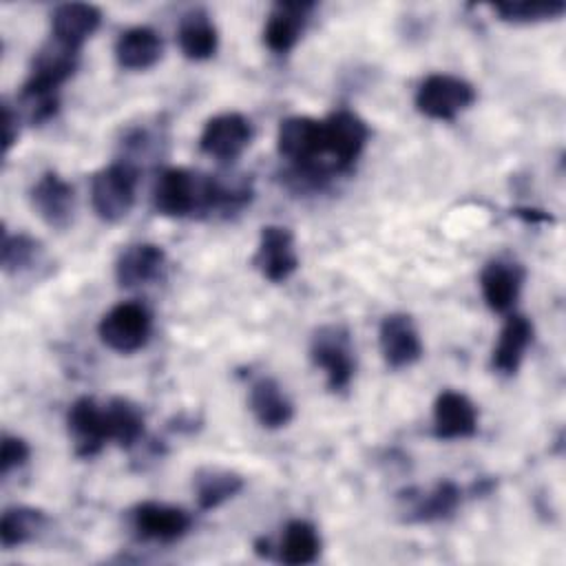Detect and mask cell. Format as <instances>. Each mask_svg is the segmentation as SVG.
Instances as JSON below:
<instances>
[{
	"label": "cell",
	"mask_w": 566,
	"mask_h": 566,
	"mask_svg": "<svg viewBox=\"0 0 566 566\" xmlns=\"http://www.w3.org/2000/svg\"><path fill=\"white\" fill-rule=\"evenodd\" d=\"M153 206L157 214L170 219L221 210L219 177L188 168H166L155 179Z\"/></svg>",
	"instance_id": "obj_1"
},
{
	"label": "cell",
	"mask_w": 566,
	"mask_h": 566,
	"mask_svg": "<svg viewBox=\"0 0 566 566\" xmlns=\"http://www.w3.org/2000/svg\"><path fill=\"white\" fill-rule=\"evenodd\" d=\"M310 358L314 367L323 369L327 389L345 391L356 374V356L352 334L340 323L321 325L310 340Z\"/></svg>",
	"instance_id": "obj_2"
},
{
	"label": "cell",
	"mask_w": 566,
	"mask_h": 566,
	"mask_svg": "<svg viewBox=\"0 0 566 566\" xmlns=\"http://www.w3.org/2000/svg\"><path fill=\"white\" fill-rule=\"evenodd\" d=\"M137 192V166L130 161H115L97 170L91 179V206L106 223L122 221Z\"/></svg>",
	"instance_id": "obj_3"
},
{
	"label": "cell",
	"mask_w": 566,
	"mask_h": 566,
	"mask_svg": "<svg viewBox=\"0 0 566 566\" xmlns=\"http://www.w3.org/2000/svg\"><path fill=\"white\" fill-rule=\"evenodd\" d=\"M478 93L471 82L451 73H431L427 75L413 95V104L418 113L438 122H453L460 113H464Z\"/></svg>",
	"instance_id": "obj_4"
},
{
	"label": "cell",
	"mask_w": 566,
	"mask_h": 566,
	"mask_svg": "<svg viewBox=\"0 0 566 566\" xmlns=\"http://www.w3.org/2000/svg\"><path fill=\"white\" fill-rule=\"evenodd\" d=\"M153 332V316L146 305L124 301L113 305L99 321L97 334L102 343L117 354H133L142 349Z\"/></svg>",
	"instance_id": "obj_5"
},
{
	"label": "cell",
	"mask_w": 566,
	"mask_h": 566,
	"mask_svg": "<svg viewBox=\"0 0 566 566\" xmlns=\"http://www.w3.org/2000/svg\"><path fill=\"white\" fill-rule=\"evenodd\" d=\"M252 265L270 283L287 281L298 268V252L292 230L285 226H263Z\"/></svg>",
	"instance_id": "obj_6"
},
{
	"label": "cell",
	"mask_w": 566,
	"mask_h": 566,
	"mask_svg": "<svg viewBox=\"0 0 566 566\" xmlns=\"http://www.w3.org/2000/svg\"><path fill=\"white\" fill-rule=\"evenodd\" d=\"M276 150L301 168H314L318 157L325 155L323 122L305 115L281 119L276 130Z\"/></svg>",
	"instance_id": "obj_7"
},
{
	"label": "cell",
	"mask_w": 566,
	"mask_h": 566,
	"mask_svg": "<svg viewBox=\"0 0 566 566\" xmlns=\"http://www.w3.org/2000/svg\"><path fill=\"white\" fill-rule=\"evenodd\" d=\"M252 124L245 115L228 111L210 117L199 135V148L203 155L219 161L237 159L252 142Z\"/></svg>",
	"instance_id": "obj_8"
},
{
	"label": "cell",
	"mask_w": 566,
	"mask_h": 566,
	"mask_svg": "<svg viewBox=\"0 0 566 566\" xmlns=\"http://www.w3.org/2000/svg\"><path fill=\"white\" fill-rule=\"evenodd\" d=\"M325 130V155H329L338 170H347L363 155L369 128L365 119H360L352 111H334L327 119H323Z\"/></svg>",
	"instance_id": "obj_9"
},
{
	"label": "cell",
	"mask_w": 566,
	"mask_h": 566,
	"mask_svg": "<svg viewBox=\"0 0 566 566\" xmlns=\"http://www.w3.org/2000/svg\"><path fill=\"white\" fill-rule=\"evenodd\" d=\"M378 345L389 369H407L422 358V338L409 314L394 312L380 321Z\"/></svg>",
	"instance_id": "obj_10"
},
{
	"label": "cell",
	"mask_w": 566,
	"mask_h": 566,
	"mask_svg": "<svg viewBox=\"0 0 566 566\" xmlns=\"http://www.w3.org/2000/svg\"><path fill=\"white\" fill-rule=\"evenodd\" d=\"M29 201L33 212L55 230H64L75 210V190L73 186L60 177L55 170H46L38 177V181L29 190Z\"/></svg>",
	"instance_id": "obj_11"
},
{
	"label": "cell",
	"mask_w": 566,
	"mask_h": 566,
	"mask_svg": "<svg viewBox=\"0 0 566 566\" xmlns=\"http://www.w3.org/2000/svg\"><path fill=\"white\" fill-rule=\"evenodd\" d=\"M80 62V51L69 49L51 38L31 60L29 77L22 88L60 93V86L75 73Z\"/></svg>",
	"instance_id": "obj_12"
},
{
	"label": "cell",
	"mask_w": 566,
	"mask_h": 566,
	"mask_svg": "<svg viewBox=\"0 0 566 566\" xmlns=\"http://www.w3.org/2000/svg\"><path fill=\"white\" fill-rule=\"evenodd\" d=\"M66 429L77 458H93L108 442L104 407H99L91 396H82L69 407Z\"/></svg>",
	"instance_id": "obj_13"
},
{
	"label": "cell",
	"mask_w": 566,
	"mask_h": 566,
	"mask_svg": "<svg viewBox=\"0 0 566 566\" xmlns=\"http://www.w3.org/2000/svg\"><path fill=\"white\" fill-rule=\"evenodd\" d=\"M190 513L172 504L142 502L133 509V528L142 539L177 542L190 531Z\"/></svg>",
	"instance_id": "obj_14"
},
{
	"label": "cell",
	"mask_w": 566,
	"mask_h": 566,
	"mask_svg": "<svg viewBox=\"0 0 566 566\" xmlns=\"http://www.w3.org/2000/svg\"><path fill=\"white\" fill-rule=\"evenodd\" d=\"M433 433L440 440H464L478 433V407L462 391L444 389L433 402Z\"/></svg>",
	"instance_id": "obj_15"
},
{
	"label": "cell",
	"mask_w": 566,
	"mask_h": 566,
	"mask_svg": "<svg viewBox=\"0 0 566 566\" xmlns=\"http://www.w3.org/2000/svg\"><path fill=\"white\" fill-rule=\"evenodd\" d=\"M312 9L314 2H276L263 27L265 46L276 55L290 53L296 46Z\"/></svg>",
	"instance_id": "obj_16"
},
{
	"label": "cell",
	"mask_w": 566,
	"mask_h": 566,
	"mask_svg": "<svg viewBox=\"0 0 566 566\" xmlns=\"http://www.w3.org/2000/svg\"><path fill=\"white\" fill-rule=\"evenodd\" d=\"M102 11L88 2H64L51 13V38L80 51L82 44L99 29Z\"/></svg>",
	"instance_id": "obj_17"
},
{
	"label": "cell",
	"mask_w": 566,
	"mask_h": 566,
	"mask_svg": "<svg viewBox=\"0 0 566 566\" xmlns=\"http://www.w3.org/2000/svg\"><path fill=\"white\" fill-rule=\"evenodd\" d=\"M524 283V270L513 261H489L480 272V290L482 298L493 312H511L515 301L520 298Z\"/></svg>",
	"instance_id": "obj_18"
},
{
	"label": "cell",
	"mask_w": 566,
	"mask_h": 566,
	"mask_svg": "<svg viewBox=\"0 0 566 566\" xmlns=\"http://www.w3.org/2000/svg\"><path fill=\"white\" fill-rule=\"evenodd\" d=\"M166 265V252L157 243L126 245L115 261V279L122 287H139L155 281Z\"/></svg>",
	"instance_id": "obj_19"
},
{
	"label": "cell",
	"mask_w": 566,
	"mask_h": 566,
	"mask_svg": "<svg viewBox=\"0 0 566 566\" xmlns=\"http://www.w3.org/2000/svg\"><path fill=\"white\" fill-rule=\"evenodd\" d=\"M248 407L254 420L265 429L287 427L294 418L292 400L287 398L283 387L270 376H261L250 385Z\"/></svg>",
	"instance_id": "obj_20"
},
{
	"label": "cell",
	"mask_w": 566,
	"mask_h": 566,
	"mask_svg": "<svg viewBox=\"0 0 566 566\" xmlns=\"http://www.w3.org/2000/svg\"><path fill=\"white\" fill-rule=\"evenodd\" d=\"M533 340V323L524 314H509L500 334L497 343L491 354V367L504 376H513Z\"/></svg>",
	"instance_id": "obj_21"
},
{
	"label": "cell",
	"mask_w": 566,
	"mask_h": 566,
	"mask_svg": "<svg viewBox=\"0 0 566 566\" xmlns=\"http://www.w3.org/2000/svg\"><path fill=\"white\" fill-rule=\"evenodd\" d=\"M177 44L192 62L210 60L219 49V31L206 9H190L177 24Z\"/></svg>",
	"instance_id": "obj_22"
},
{
	"label": "cell",
	"mask_w": 566,
	"mask_h": 566,
	"mask_svg": "<svg viewBox=\"0 0 566 566\" xmlns=\"http://www.w3.org/2000/svg\"><path fill=\"white\" fill-rule=\"evenodd\" d=\"M164 42L150 27H130L115 40V60L119 69L146 71L161 57Z\"/></svg>",
	"instance_id": "obj_23"
},
{
	"label": "cell",
	"mask_w": 566,
	"mask_h": 566,
	"mask_svg": "<svg viewBox=\"0 0 566 566\" xmlns=\"http://www.w3.org/2000/svg\"><path fill=\"white\" fill-rule=\"evenodd\" d=\"M195 497L201 511H212L243 489V478L230 469L203 467L195 473Z\"/></svg>",
	"instance_id": "obj_24"
},
{
	"label": "cell",
	"mask_w": 566,
	"mask_h": 566,
	"mask_svg": "<svg viewBox=\"0 0 566 566\" xmlns=\"http://www.w3.org/2000/svg\"><path fill=\"white\" fill-rule=\"evenodd\" d=\"M108 442H115L122 449H130L144 436V413L128 398H113L104 405Z\"/></svg>",
	"instance_id": "obj_25"
},
{
	"label": "cell",
	"mask_w": 566,
	"mask_h": 566,
	"mask_svg": "<svg viewBox=\"0 0 566 566\" xmlns=\"http://www.w3.org/2000/svg\"><path fill=\"white\" fill-rule=\"evenodd\" d=\"M321 555V535L307 520H292L283 528L279 559L287 566H305Z\"/></svg>",
	"instance_id": "obj_26"
},
{
	"label": "cell",
	"mask_w": 566,
	"mask_h": 566,
	"mask_svg": "<svg viewBox=\"0 0 566 566\" xmlns=\"http://www.w3.org/2000/svg\"><path fill=\"white\" fill-rule=\"evenodd\" d=\"M462 502V491L455 482L442 480L431 491L418 495L409 509V520L413 522H438L451 517Z\"/></svg>",
	"instance_id": "obj_27"
},
{
	"label": "cell",
	"mask_w": 566,
	"mask_h": 566,
	"mask_svg": "<svg viewBox=\"0 0 566 566\" xmlns=\"http://www.w3.org/2000/svg\"><path fill=\"white\" fill-rule=\"evenodd\" d=\"M46 515L31 506H9L0 517V544L2 548H15L31 542L44 526Z\"/></svg>",
	"instance_id": "obj_28"
},
{
	"label": "cell",
	"mask_w": 566,
	"mask_h": 566,
	"mask_svg": "<svg viewBox=\"0 0 566 566\" xmlns=\"http://www.w3.org/2000/svg\"><path fill=\"white\" fill-rule=\"evenodd\" d=\"M493 11L504 22L528 24V22H544V20L559 18L566 11V4L562 0H548V2H531V0L515 2L513 0V2H495Z\"/></svg>",
	"instance_id": "obj_29"
},
{
	"label": "cell",
	"mask_w": 566,
	"mask_h": 566,
	"mask_svg": "<svg viewBox=\"0 0 566 566\" xmlns=\"http://www.w3.org/2000/svg\"><path fill=\"white\" fill-rule=\"evenodd\" d=\"M40 254V241L18 232V234H9L7 230H2V243H0V263L2 270L7 274H18L24 268H29Z\"/></svg>",
	"instance_id": "obj_30"
},
{
	"label": "cell",
	"mask_w": 566,
	"mask_h": 566,
	"mask_svg": "<svg viewBox=\"0 0 566 566\" xmlns=\"http://www.w3.org/2000/svg\"><path fill=\"white\" fill-rule=\"evenodd\" d=\"M29 455H31V449L27 440H22L20 436L4 433L0 444V473L7 475L9 471L22 467L29 460Z\"/></svg>",
	"instance_id": "obj_31"
},
{
	"label": "cell",
	"mask_w": 566,
	"mask_h": 566,
	"mask_svg": "<svg viewBox=\"0 0 566 566\" xmlns=\"http://www.w3.org/2000/svg\"><path fill=\"white\" fill-rule=\"evenodd\" d=\"M2 124H4V153L11 150V146L18 142V135H20V117H18V111L11 108V104H2Z\"/></svg>",
	"instance_id": "obj_32"
}]
</instances>
